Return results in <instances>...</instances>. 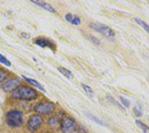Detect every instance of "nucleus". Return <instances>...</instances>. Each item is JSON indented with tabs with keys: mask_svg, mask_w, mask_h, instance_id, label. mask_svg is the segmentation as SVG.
<instances>
[{
	"mask_svg": "<svg viewBox=\"0 0 149 133\" xmlns=\"http://www.w3.org/2000/svg\"><path fill=\"white\" fill-rule=\"evenodd\" d=\"M33 110L41 116L42 115H49V114H52L56 110V106L51 101H41L33 107Z\"/></svg>",
	"mask_w": 149,
	"mask_h": 133,
	"instance_id": "7ed1b4c3",
	"label": "nucleus"
},
{
	"mask_svg": "<svg viewBox=\"0 0 149 133\" xmlns=\"http://www.w3.org/2000/svg\"><path fill=\"white\" fill-rule=\"evenodd\" d=\"M38 97V92L27 85H19L12 92V98L14 100H23V101H32Z\"/></svg>",
	"mask_w": 149,
	"mask_h": 133,
	"instance_id": "f257e3e1",
	"label": "nucleus"
},
{
	"mask_svg": "<svg viewBox=\"0 0 149 133\" xmlns=\"http://www.w3.org/2000/svg\"><path fill=\"white\" fill-rule=\"evenodd\" d=\"M8 72L6 71V70H3V68H0V83H3L5 81H7L8 80Z\"/></svg>",
	"mask_w": 149,
	"mask_h": 133,
	"instance_id": "4468645a",
	"label": "nucleus"
},
{
	"mask_svg": "<svg viewBox=\"0 0 149 133\" xmlns=\"http://www.w3.org/2000/svg\"><path fill=\"white\" fill-rule=\"evenodd\" d=\"M71 23L73 25H80L81 24V18L79 16H76V15H73V17L71 19Z\"/></svg>",
	"mask_w": 149,
	"mask_h": 133,
	"instance_id": "aec40b11",
	"label": "nucleus"
},
{
	"mask_svg": "<svg viewBox=\"0 0 149 133\" xmlns=\"http://www.w3.org/2000/svg\"><path fill=\"white\" fill-rule=\"evenodd\" d=\"M72 17H73V15H72V14H66V15H65V19H66L67 22H70V23H71Z\"/></svg>",
	"mask_w": 149,
	"mask_h": 133,
	"instance_id": "393cba45",
	"label": "nucleus"
},
{
	"mask_svg": "<svg viewBox=\"0 0 149 133\" xmlns=\"http://www.w3.org/2000/svg\"><path fill=\"white\" fill-rule=\"evenodd\" d=\"M32 3H34V5H37V6H40L41 8H43L45 10H48L50 13H56L55 10V8L52 7V6H50L48 2H46V1H38V0H33L32 1Z\"/></svg>",
	"mask_w": 149,
	"mask_h": 133,
	"instance_id": "9b49d317",
	"label": "nucleus"
},
{
	"mask_svg": "<svg viewBox=\"0 0 149 133\" xmlns=\"http://www.w3.org/2000/svg\"><path fill=\"white\" fill-rule=\"evenodd\" d=\"M6 123L9 127H19L23 125L24 123V115L22 111L17 110V109H12L8 110L6 114Z\"/></svg>",
	"mask_w": 149,
	"mask_h": 133,
	"instance_id": "f03ea898",
	"label": "nucleus"
},
{
	"mask_svg": "<svg viewBox=\"0 0 149 133\" xmlns=\"http://www.w3.org/2000/svg\"><path fill=\"white\" fill-rule=\"evenodd\" d=\"M75 126H76V122L71 116H64L59 125L63 133H73L75 131Z\"/></svg>",
	"mask_w": 149,
	"mask_h": 133,
	"instance_id": "39448f33",
	"label": "nucleus"
},
{
	"mask_svg": "<svg viewBox=\"0 0 149 133\" xmlns=\"http://www.w3.org/2000/svg\"><path fill=\"white\" fill-rule=\"evenodd\" d=\"M42 122H43V118H42L41 115H39V114L31 115L30 118H29V121H27V123H26V127H27V130H29L30 132H36L37 130L40 129Z\"/></svg>",
	"mask_w": 149,
	"mask_h": 133,
	"instance_id": "423d86ee",
	"label": "nucleus"
},
{
	"mask_svg": "<svg viewBox=\"0 0 149 133\" xmlns=\"http://www.w3.org/2000/svg\"><path fill=\"white\" fill-rule=\"evenodd\" d=\"M120 100H121V102L123 104V105H122L123 107H126V108H129V106H130V101H129L127 99H125L124 97H120Z\"/></svg>",
	"mask_w": 149,
	"mask_h": 133,
	"instance_id": "5701e85b",
	"label": "nucleus"
},
{
	"mask_svg": "<svg viewBox=\"0 0 149 133\" xmlns=\"http://www.w3.org/2000/svg\"><path fill=\"white\" fill-rule=\"evenodd\" d=\"M21 85V81L17 77H12V79H8L7 81H5L2 84H1V89L5 91V92H13L17 86Z\"/></svg>",
	"mask_w": 149,
	"mask_h": 133,
	"instance_id": "6e6552de",
	"label": "nucleus"
},
{
	"mask_svg": "<svg viewBox=\"0 0 149 133\" xmlns=\"http://www.w3.org/2000/svg\"><path fill=\"white\" fill-rule=\"evenodd\" d=\"M75 130H77L80 133H88V130L83 126V125H81V124H76Z\"/></svg>",
	"mask_w": 149,
	"mask_h": 133,
	"instance_id": "4be33fe9",
	"label": "nucleus"
},
{
	"mask_svg": "<svg viewBox=\"0 0 149 133\" xmlns=\"http://www.w3.org/2000/svg\"><path fill=\"white\" fill-rule=\"evenodd\" d=\"M107 99H108V100H109V101H111L112 104H114L115 106H117V107L121 109V110H123V111H126V109H125L124 107H123V106L121 105V104H118V102H117V101H116V100H115V99H114V98H113L112 96H107Z\"/></svg>",
	"mask_w": 149,
	"mask_h": 133,
	"instance_id": "dca6fc26",
	"label": "nucleus"
},
{
	"mask_svg": "<svg viewBox=\"0 0 149 133\" xmlns=\"http://www.w3.org/2000/svg\"><path fill=\"white\" fill-rule=\"evenodd\" d=\"M58 71L62 73L63 75H65L67 79H71V77H73V74L72 72H70L67 68H65V67H58Z\"/></svg>",
	"mask_w": 149,
	"mask_h": 133,
	"instance_id": "2eb2a0df",
	"label": "nucleus"
},
{
	"mask_svg": "<svg viewBox=\"0 0 149 133\" xmlns=\"http://www.w3.org/2000/svg\"><path fill=\"white\" fill-rule=\"evenodd\" d=\"M42 133H51V132H42Z\"/></svg>",
	"mask_w": 149,
	"mask_h": 133,
	"instance_id": "bb28decb",
	"label": "nucleus"
},
{
	"mask_svg": "<svg viewBox=\"0 0 149 133\" xmlns=\"http://www.w3.org/2000/svg\"><path fill=\"white\" fill-rule=\"evenodd\" d=\"M136 124H137L138 126H139V127H140V129H141L145 133H148V126H147L143 122H141L140 120H137V121H136Z\"/></svg>",
	"mask_w": 149,
	"mask_h": 133,
	"instance_id": "f3484780",
	"label": "nucleus"
},
{
	"mask_svg": "<svg viewBox=\"0 0 149 133\" xmlns=\"http://www.w3.org/2000/svg\"><path fill=\"white\" fill-rule=\"evenodd\" d=\"M0 63H1V64H3V65H6V66H8V67L12 65V64H10V61H8L5 56H2L1 54H0Z\"/></svg>",
	"mask_w": 149,
	"mask_h": 133,
	"instance_id": "412c9836",
	"label": "nucleus"
},
{
	"mask_svg": "<svg viewBox=\"0 0 149 133\" xmlns=\"http://www.w3.org/2000/svg\"><path fill=\"white\" fill-rule=\"evenodd\" d=\"M22 36H23V38H26V39H29V38H30V36H29V34H25V33H23Z\"/></svg>",
	"mask_w": 149,
	"mask_h": 133,
	"instance_id": "a878e982",
	"label": "nucleus"
},
{
	"mask_svg": "<svg viewBox=\"0 0 149 133\" xmlns=\"http://www.w3.org/2000/svg\"><path fill=\"white\" fill-rule=\"evenodd\" d=\"M22 79H23L24 81H26V83H29V84H31L32 86H34L36 89H39V90H41L42 92H46L45 88H43L42 85L40 84V83L38 82L37 80H34V79H31V77H29V76H25V75H23V76H22Z\"/></svg>",
	"mask_w": 149,
	"mask_h": 133,
	"instance_id": "9d476101",
	"label": "nucleus"
},
{
	"mask_svg": "<svg viewBox=\"0 0 149 133\" xmlns=\"http://www.w3.org/2000/svg\"><path fill=\"white\" fill-rule=\"evenodd\" d=\"M89 27L92 29L93 31L98 32V33H101L102 36H105L106 38H111V39L115 38V32L113 31L111 27H108L107 25L100 24V23H90Z\"/></svg>",
	"mask_w": 149,
	"mask_h": 133,
	"instance_id": "20e7f679",
	"label": "nucleus"
},
{
	"mask_svg": "<svg viewBox=\"0 0 149 133\" xmlns=\"http://www.w3.org/2000/svg\"><path fill=\"white\" fill-rule=\"evenodd\" d=\"M133 111H134V114L137 115L138 117H141V116H142V110H141V107H140L139 104H138V105H134Z\"/></svg>",
	"mask_w": 149,
	"mask_h": 133,
	"instance_id": "6ab92c4d",
	"label": "nucleus"
},
{
	"mask_svg": "<svg viewBox=\"0 0 149 133\" xmlns=\"http://www.w3.org/2000/svg\"><path fill=\"white\" fill-rule=\"evenodd\" d=\"M64 117V113L63 111H58V113H54L47 121V124L50 129H52L54 131L58 130L59 129V125H61V122L62 118Z\"/></svg>",
	"mask_w": 149,
	"mask_h": 133,
	"instance_id": "0eeeda50",
	"label": "nucleus"
},
{
	"mask_svg": "<svg viewBox=\"0 0 149 133\" xmlns=\"http://www.w3.org/2000/svg\"><path fill=\"white\" fill-rule=\"evenodd\" d=\"M133 21H134L137 24L140 25V26H141V27H142V29H143V30H145V31L148 33V32H149V27H148V24H147L146 22H143L142 19H140V18H137V17H134V18H133Z\"/></svg>",
	"mask_w": 149,
	"mask_h": 133,
	"instance_id": "ddd939ff",
	"label": "nucleus"
},
{
	"mask_svg": "<svg viewBox=\"0 0 149 133\" xmlns=\"http://www.w3.org/2000/svg\"><path fill=\"white\" fill-rule=\"evenodd\" d=\"M86 114V116H87L89 120H91V121H93L95 123H97V124H99V125H101V126H105V127H107V124L105 123V122H102L101 120H99V118H97L95 115H92V114H90V113H88V111H86L84 113Z\"/></svg>",
	"mask_w": 149,
	"mask_h": 133,
	"instance_id": "f8f14e48",
	"label": "nucleus"
},
{
	"mask_svg": "<svg viewBox=\"0 0 149 133\" xmlns=\"http://www.w3.org/2000/svg\"><path fill=\"white\" fill-rule=\"evenodd\" d=\"M88 39H89L90 41H92V42H93L96 46H99V45H100V41L98 40V39H97V38H95V36H88Z\"/></svg>",
	"mask_w": 149,
	"mask_h": 133,
	"instance_id": "b1692460",
	"label": "nucleus"
},
{
	"mask_svg": "<svg viewBox=\"0 0 149 133\" xmlns=\"http://www.w3.org/2000/svg\"><path fill=\"white\" fill-rule=\"evenodd\" d=\"M33 42H34V45H37L41 48H49L51 50H55V48H56L55 43L51 40L46 39V38H37L33 40Z\"/></svg>",
	"mask_w": 149,
	"mask_h": 133,
	"instance_id": "1a4fd4ad",
	"label": "nucleus"
},
{
	"mask_svg": "<svg viewBox=\"0 0 149 133\" xmlns=\"http://www.w3.org/2000/svg\"><path fill=\"white\" fill-rule=\"evenodd\" d=\"M82 88H83V90L86 91V93H87V95H89L90 97H93V90H92V89H91L89 85H87V84H84V83H83V84H82Z\"/></svg>",
	"mask_w": 149,
	"mask_h": 133,
	"instance_id": "a211bd4d",
	"label": "nucleus"
}]
</instances>
